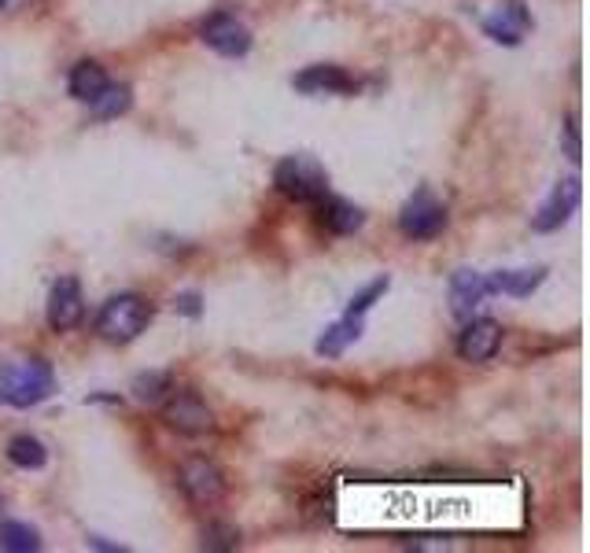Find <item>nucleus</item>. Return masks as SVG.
<instances>
[{
    "label": "nucleus",
    "mask_w": 590,
    "mask_h": 553,
    "mask_svg": "<svg viewBox=\"0 0 590 553\" xmlns=\"http://www.w3.org/2000/svg\"><path fill=\"white\" fill-rule=\"evenodd\" d=\"M152 321V303L141 299V295H115L100 306L96 314V332L104 336L107 343H133L148 329Z\"/></svg>",
    "instance_id": "7ed1b4c3"
},
{
    "label": "nucleus",
    "mask_w": 590,
    "mask_h": 553,
    "mask_svg": "<svg viewBox=\"0 0 590 553\" xmlns=\"http://www.w3.org/2000/svg\"><path fill=\"white\" fill-rule=\"evenodd\" d=\"M583 200V189H579V177H565V181H557L554 192L546 196V203L539 207V214L531 218V229L535 233H554L561 225L572 218V211L579 207Z\"/></svg>",
    "instance_id": "1a4fd4ad"
},
{
    "label": "nucleus",
    "mask_w": 590,
    "mask_h": 553,
    "mask_svg": "<svg viewBox=\"0 0 590 553\" xmlns=\"http://www.w3.org/2000/svg\"><path fill=\"white\" fill-rule=\"evenodd\" d=\"M273 185L295 203H314L329 192V174L314 155H284L273 166Z\"/></svg>",
    "instance_id": "f03ea898"
},
{
    "label": "nucleus",
    "mask_w": 590,
    "mask_h": 553,
    "mask_svg": "<svg viewBox=\"0 0 590 553\" xmlns=\"http://www.w3.org/2000/svg\"><path fill=\"white\" fill-rule=\"evenodd\" d=\"M133 399L144 402V406H163V399L174 391V377L166 369H148L141 377H133Z\"/></svg>",
    "instance_id": "a211bd4d"
},
{
    "label": "nucleus",
    "mask_w": 590,
    "mask_h": 553,
    "mask_svg": "<svg viewBox=\"0 0 590 553\" xmlns=\"http://www.w3.org/2000/svg\"><path fill=\"white\" fill-rule=\"evenodd\" d=\"M174 310H177V314H189V318H200V314H203V299H200L196 292L177 295V299H174Z\"/></svg>",
    "instance_id": "b1692460"
},
{
    "label": "nucleus",
    "mask_w": 590,
    "mask_h": 553,
    "mask_svg": "<svg viewBox=\"0 0 590 553\" xmlns=\"http://www.w3.org/2000/svg\"><path fill=\"white\" fill-rule=\"evenodd\" d=\"M295 89L299 93H325V96H343V93H354L358 82H354L351 74L343 71V67H307L303 74H295Z\"/></svg>",
    "instance_id": "ddd939ff"
},
{
    "label": "nucleus",
    "mask_w": 590,
    "mask_h": 553,
    "mask_svg": "<svg viewBox=\"0 0 590 553\" xmlns=\"http://www.w3.org/2000/svg\"><path fill=\"white\" fill-rule=\"evenodd\" d=\"M52 391H56V373L45 358H15V362L0 358V406L30 410L41 406Z\"/></svg>",
    "instance_id": "f257e3e1"
},
{
    "label": "nucleus",
    "mask_w": 590,
    "mask_h": 553,
    "mask_svg": "<svg viewBox=\"0 0 590 553\" xmlns=\"http://www.w3.org/2000/svg\"><path fill=\"white\" fill-rule=\"evenodd\" d=\"M528 30H531V12L520 0H509L495 15L484 19V34L491 37V41H498V45H509V48H517Z\"/></svg>",
    "instance_id": "9b49d317"
},
{
    "label": "nucleus",
    "mask_w": 590,
    "mask_h": 553,
    "mask_svg": "<svg viewBox=\"0 0 590 553\" xmlns=\"http://www.w3.org/2000/svg\"><path fill=\"white\" fill-rule=\"evenodd\" d=\"M240 546V531L229 524H207L203 528V550H236Z\"/></svg>",
    "instance_id": "5701e85b"
},
{
    "label": "nucleus",
    "mask_w": 590,
    "mask_h": 553,
    "mask_svg": "<svg viewBox=\"0 0 590 553\" xmlns=\"http://www.w3.org/2000/svg\"><path fill=\"white\" fill-rule=\"evenodd\" d=\"M177 483H181V491L189 495V502L196 506H218L225 498V476L222 469L207 458H189L177 472Z\"/></svg>",
    "instance_id": "0eeeda50"
},
{
    "label": "nucleus",
    "mask_w": 590,
    "mask_h": 553,
    "mask_svg": "<svg viewBox=\"0 0 590 553\" xmlns=\"http://www.w3.org/2000/svg\"><path fill=\"white\" fill-rule=\"evenodd\" d=\"M85 318V295L78 277H59L48 292V325L52 332H71Z\"/></svg>",
    "instance_id": "6e6552de"
},
{
    "label": "nucleus",
    "mask_w": 590,
    "mask_h": 553,
    "mask_svg": "<svg viewBox=\"0 0 590 553\" xmlns=\"http://www.w3.org/2000/svg\"><path fill=\"white\" fill-rule=\"evenodd\" d=\"M358 340H362V318L343 314L340 321H332L329 329L318 336V354L321 358H340V354Z\"/></svg>",
    "instance_id": "f3484780"
},
{
    "label": "nucleus",
    "mask_w": 590,
    "mask_h": 553,
    "mask_svg": "<svg viewBox=\"0 0 590 553\" xmlns=\"http://www.w3.org/2000/svg\"><path fill=\"white\" fill-rule=\"evenodd\" d=\"M8 461H12L15 469L37 472L48 465V447L34 436H15L12 443H8Z\"/></svg>",
    "instance_id": "6ab92c4d"
},
{
    "label": "nucleus",
    "mask_w": 590,
    "mask_h": 553,
    "mask_svg": "<svg viewBox=\"0 0 590 553\" xmlns=\"http://www.w3.org/2000/svg\"><path fill=\"white\" fill-rule=\"evenodd\" d=\"M546 281V270L535 266V270H502L495 277H487V292L491 295H513V299H528L539 284Z\"/></svg>",
    "instance_id": "2eb2a0df"
},
{
    "label": "nucleus",
    "mask_w": 590,
    "mask_h": 553,
    "mask_svg": "<svg viewBox=\"0 0 590 553\" xmlns=\"http://www.w3.org/2000/svg\"><path fill=\"white\" fill-rule=\"evenodd\" d=\"M399 229H402V236H410V240H436V236L447 229V207H443L428 189H417L410 200L402 203Z\"/></svg>",
    "instance_id": "20e7f679"
},
{
    "label": "nucleus",
    "mask_w": 590,
    "mask_h": 553,
    "mask_svg": "<svg viewBox=\"0 0 590 553\" xmlns=\"http://www.w3.org/2000/svg\"><path fill=\"white\" fill-rule=\"evenodd\" d=\"M130 104H133V93H130V85H107L104 93L96 96L93 104V118H118V115H126L130 111Z\"/></svg>",
    "instance_id": "412c9836"
},
{
    "label": "nucleus",
    "mask_w": 590,
    "mask_h": 553,
    "mask_svg": "<svg viewBox=\"0 0 590 553\" xmlns=\"http://www.w3.org/2000/svg\"><path fill=\"white\" fill-rule=\"evenodd\" d=\"M314 203H318V225L332 236H351L366 225L362 207H354L351 200H340V196H329V192H325V196Z\"/></svg>",
    "instance_id": "f8f14e48"
},
{
    "label": "nucleus",
    "mask_w": 590,
    "mask_h": 553,
    "mask_svg": "<svg viewBox=\"0 0 590 553\" xmlns=\"http://www.w3.org/2000/svg\"><path fill=\"white\" fill-rule=\"evenodd\" d=\"M487 277L476 270H458L450 277V310L458 318H472V310L487 299Z\"/></svg>",
    "instance_id": "4468645a"
},
{
    "label": "nucleus",
    "mask_w": 590,
    "mask_h": 553,
    "mask_svg": "<svg viewBox=\"0 0 590 553\" xmlns=\"http://www.w3.org/2000/svg\"><path fill=\"white\" fill-rule=\"evenodd\" d=\"M502 347V325L491 318H476L458 336V354L465 362H491Z\"/></svg>",
    "instance_id": "9d476101"
},
{
    "label": "nucleus",
    "mask_w": 590,
    "mask_h": 553,
    "mask_svg": "<svg viewBox=\"0 0 590 553\" xmlns=\"http://www.w3.org/2000/svg\"><path fill=\"white\" fill-rule=\"evenodd\" d=\"M163 421L177 436H207L214 432V413L196 391H170L163 399Z\"/></svg>",
    "instance_id": "39448f33"
},
{
    "label": "nucleus",
    "mask_w": 590,
    "mask_h": 553,
    "mask_svg": "<svg viewBox=\"0 0 590 553\" xmlns=\"http://www.w3.org/2000/svg\"><path fill=\"white\" fill-rule=\"evenodd\" d=\"M200 37H203V45L225 59H240L251 52V30L240 23L233 12H214L211 19L200 26Z\"/></svg>",
    "instance_id": "423d86ee"
},
{
    "label": "nucleus",
    "mask_w": 590,
    "mask_h": 553,
    "mask_svg": "<svg viewBox=\"0 0 590 553\" xmlns=\"http://www.w3.org/2000/svg\"><path fill=\"white\" fill-rule=\"evenodd\" d=\"M8 4H12V0H0V8H8Z\"/></svg>",
    "instance_id": "a878e982"
},
{
    "label": "nucleus",
    "mask_w": 590,
    "mask_h": 553,
    "mask_svg": "<svg viewBox=\"0 0 590 553\" xmlns=\"http://www.w3.org/2000/svg\"><path fill=\"white\" fill-rule=\"evenodd\" d=\"M391 288V277H377V281H369L362 292L351 295V303H347V314H354V318H362L366 310H373V303L377 299H384V292Z\"/></svg>",
    "instance_id": "4be33fe9"
},
{
    "label": "nucleus",
    "mask_w": 590,
    "mask_h": 553,
    "mask_svg": "<svg viewBox=\"0 0 590 553\" xmlns=\"http://www.w3.org/2000/svg\"><path fill=\"white\" fill-rule=\"evenodd\" d=\"M0 550L34 553V550H41V535H37V528L23 524V520H4V524H0Z\"/></svg>",
    "instance_id": "aec40b11"
},
{
    "label": "nucleus",
    "mask_w": 590,
    "mask_h": 553,
    "mask_svg": "<svg viewBox=\"0 0 590 553\" xmlns=\"http://www.w3.org/2000/svg\"><path fill=\"white\" fill-rule=\"evenodd\" d=\"M565 141H568V159H576L579 163V122H576V115H568V122H565Z\"/></svg>",
    "instance_id": "393cba45"
},
{
    "label": "nucleus",
    "mask_w": 590,
    "mask_h": 553,
    "mask_svg": "<svg viewBox=\"0 0 590 553\" xmlns=\"http://www.w3.org/2000/svg\"><path fill=\"white\" fill-rule=\"evenodd\" d=\"M107 85H111V78H107V71L100 67V63H93V59H82L78 67H71V78H67L71 96L74 100H82V104H93Z\"/></svg>",
    "instance_id": "dca6fc26"
}]
</instances>
